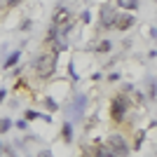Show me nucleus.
<instances>
[{"label":"nucleus","instance_id":"obj_1","mask_svg":"<svg viewBox=\"0 0 157 157\" xmlns=\"http://www.w3.org/2000/svg\"><path fill=\"white\" fill-rule=\"evenodd\" d=\"M33 71H35V75H38L40 80H49L54 75V71H56V54L54 52L38 54L35 61H33Z\"/></svg>","mask_w":157,"mask_h":157},{"label":"nucleus","instance_id":"obj_2","mask_svg":"<svg viewBox=\"0 0 157 157\" xmlns=\"http://www.w3.org/2000/svg\"><path fill=\"white\" fill-rule=\"evenodd\" d=\"M129 105H131V98L127 96V94H115V98H113V103H110V117H113V122H122L124 120V115H127V110H129Z\"/></svg>","mask_w":157,"mask_h":157},{"label":"nucleus","instance_id":"obj_3","mask_svg":"<svg viewBox=\"0 0 157 157\" xmlns=\"http://www.w3.org/2000/svg\"><path fill=\"white\" fill-rule=\"evenodd\" d=\"M105 145L110 148L113 157H129V152H131L129 143H127V136H122V134H110Z\"/></svg>","mask_w":157,"mask_h":157},{"label":"nucleus","instance_id":"obj_4","mask_svg":"<svg viewBox=\"0 0 157 157\" xmlns=\"http://www.w3.org/2000/svg\"><path fill=\"white\" fill-rule=\"evenodd\" d=\"M66 24H71V12H68L66 5L61 2V5L54 10V14H52V26L61 28V26H66Z\"/></svg>","mask_w":157,"mask_h":157},{"label":"nucleus","instance_id":"obj_5","mask_svg":"<svg viewBox=\"0 0 157 157\" xmlns=\"http://www.w3.org/2000/svg\"><path fill=\"white\" fill-rule=\"evenodd\" d=\"M115 10H113V5H103L101 7V17H98V21H101V28H115Z\"/></svg>","mask_w":157,"mask_h":157},{"label":"nucleus","instance_id":"obj_6","mask_svg":"<svg viewBox=\"0 0 157 157\" xmlns=\"http://www.w3.org/2000/svg\"><path fill=\"white\" fill-rule=\"evenodd\" d=\"M134 24H136V17L131 12H122V14L115 17V28H117V31H129Z\"/></svg>","mask_w":157,"mask_h":157},{"label":"nucleus","instance_id":"obj_7","mask_svg":"<svg viewBox=\"0 0 157 157\" xmlns=\"http://www.w3.org/2000/svg\"><path fill=\"white\" fill-rule=\"evenodd\" d=\"M19 59H21V49H14V52L10 54V56H7V61H5V63H2V68H5V71H10V68H14V66L19 63Z\"/></svg>","mask_w":157,"mask_h":157},{"label":"nucleus","instance_id":"obj_8","mask_svg":"<svg viewBox=\"0 0 157 157\" xmlns=\"http://www.w3.org/2000/svg\"><path fill=\"white\" fill-rule=\"evenodd\" d=\"M61 138H63V143H71L73 141V124L71 122H63V127H61Z\"/></svg>","mask_w":157,"mask_h":157},{"label":"nucleus","instance_id":"obj_9","mask_svg":"<svg viewBox=\"0 0 157 157\" xmlns=\"http://www.w3.org/2000/svg\"><path fill=\"white\" fill-rule=\"evenodd\" d=\"M85 108H87V96H85V94H80V96H75V103H73V110H75V113L80 115V113L85 110Z\"/></svg>","mask_w":157,"mask_h":157},{"label":"nucleus","instance_id":"obj_10","mask_svg":"<svg viewBox=\"0 0 157 157\" xmlns=\"http://www.w3.org/2000/svg\"><path fill=\"white\" fill-rule=\"evenodd\" d=\"M117 5L122 7V10H129V12H134V10H138V0H117Z\"/></svg>","mask_w":157,"mask_h":157},{"label":"nucleus","instance_id":"obj_11","mask_svg":"<svg viewBox=\"0 0 157 157\" xmlns=\"http://www.w3.org/2000/svg\"><path fill=\"white\" fill-rule=\"evenodd\" d=\"M110 49H113V42H110V40H98V45H96V52L105 54V52H110Z\"/></svg>","mask_w":157,"mask_h":157},{"label":"nucleus","instance_id":"obj_12","mask_svg":"<svg viewBox=\"0 0 157 157\" xmlns=\"http://www.w3.org/2000/svg\"><path fill=\"white\" fill-rule=\"evenodd\" d=\"M145 82H148V94H150V98H157V80L148 78Z\"/></svg>","mask_w":157,"mask_h":157},{"label":"nucleus","instance_id":"obj_13","mask_svg":"<svg viewBox=\"0 0 157 157\" xmlns=\"http://www.w3.org/2000/svg\"><path fill=\"white\" fill-rule=\"evenodd\" d=\"M42 101H45V108L49 113H54V110H59V103H56V101H54L52 96H47V98H42Z\"/></svg>","mask_w":157,"mask_h":157},{"label":"nucleus","instance_id":"obj_14","mask_svg":"<svg viewBox=\"0 0 157 157\" xmlns=\"http://www.w3.org/2000/svg\"><path fill=\"white\" fill-rule=\"evenodd\" d=\"M24 120H26V122H33V120H42V113H38V110H26Z\"/></svg>","mask_w":157,"mask_h":157},{"label":"nucleus","instance_id":"obj_15","mask_svg":"<svg viewBox=\"0 0 157 157\" xmlns=\"http://www.w3.org/2000/svg\"><path fill=\"white\" fill-rule=\"evenodd\" d=\"M10 129H12V120H10V117H2V120H0V134H7Z\"/></svg>","mask_w":157,"mask_h":157},{"label":"nucleus","instance_id":"obj_16","mask_svg":"<svg viewBox=\"0 0 157 157\" xmlns=\"http://www.w3.org/2000/svg\"><path fill=\"white\" fill-rule=\"evenodd\" d=\"M143 141H145V131L141 129V131L136 134V141H134V148H141V143H143Z\"/></svg>","mask_w":157,"mask_h":157},{"label":"nucleus","instance_id":"obj_17","mask_svg":"<svg viewBox=\"0 0 157 157\" xmlns=\"http://www.w3.org/2000/svg\"><path fill=\"white\" fill-rule=\"evenodd\" d=\"M19 2H24V0H5V7H7V10H12V7H17Z\"/></svg>","mask_w":157,"mask_h":157},{"label":"nucleus","instance_id":"obj_18","mask_svg":"<svg viewBox=\"0 0 157 157\" xmlns=\"http://www.w3.org/2000/svg\"><path fill=\"white\" fill-rule=\"evenodd\" d=\"M17 129L26 131V129H28V122H26V120H19V122H17Z\"/></svg>","mask_w":157,"mask_h":157},{"label":"nucleus","instance_id":"obj_19","mask_svg":"<svg viewBox=\"0 0 157 157\" xmlns=\"http://www.w3.org/2000/svg\"><path fill=\"white\" fill-rule=\"evenodd\" d=\"M80 19H82V24H89V19H92V14H89V12H87V10H85V12H82V17H80Z\"/></svg>","mask_w":157,"mask_h":157},{"label":"nucleus","instance_id":"obj_20","mask_svg":"<svg viewBox=\"0 0 157 157\" xmlns=\"http://www.w3.org/2000/svg\"><path fill=\"white\" fill-rule=\"evenodd\" d=\"M143 94H141V92H134V101H136V103H143Z\"/></svg>","mask_w":157,"mask_h":157},{"label":"nucleus","instance_id":"obj_21","mask_svg":"<svg viewBox=\"0 0 157 157\" xmlns=\"http://www.w3.org/2000/svg\"><path fill=\"white\" fill-rule=\"evenodd\" d=\"M28 28H31V19H24L21 21V31H28Z\"/></svg>","mask_w":157,"mask_h":157},{"label":"nucleus","instance_id":"obj_22","mask_svg":"<svg viewBox=\"0 0 157 157\" xmlns=\"http://www.w3.org/2000/svg\"><path fill=\"white\" fill-rule=\"evenodd\" d=\"M120 80V73H110V75H108V82H117Z\"/></svg>","mask_w":157,"mask_h":157},{"label":"nucleus","instance_id":"obj_23","mask_svg":"<svg viewBox=\"0 0 157 157\" xmlns=\"http://www.w3.org/2000/svg\"><path fill=\"white\" fill-rule=\"evenodd\" d=\"M38 157H54L49 150H42V152H38Z\"/></svg>","mask_w":157,"mask_h":157},{"label":"nucleus","instance_id":"obj_24","mask_svg":"<svg viewBox=\"0 0 157 157\" xmlns=\"http://www.w3.org/2000/svg\"><path fill=\"white\" fill-rule=\"evenodd\" d=\"M5 96H7V89H0V103L5 101Z\"/></svg>","mask_w":157,"mask_h":157},{"label":"nucleus","instance_id":"obj_25","mask_svg":"<svg viewBox=\"0 0 157 157\" xmlns=\"http://www.w3.org/2000/svg\"><path fill=\"white\" fill-rule=\"evenodd\" d=\"M0 155H2V143H0Z\"/></svg>","mask_w":157,"mask_h":157}]
</instances>
